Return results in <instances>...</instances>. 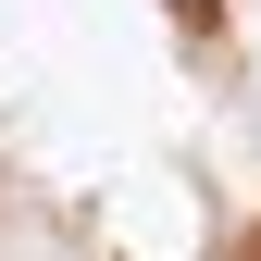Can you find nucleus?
<instances>
[{
    "mask_svg": "<svg viewBox=\"0 0 261 261\" xmlns=\"http://www.w3.org/2000/svg\"><path fill=\"white\" fill-rule=\"evenodd\" d=\"M212 13H224V0H174V25H212Z\"/></svg>",
    "mask_w": 261,
    "mask_h": 261,
    "instance_id": "obj_1",
    "label": "nucleus"
},
{
    "mask_svg": "<svg viewBox=\"0 0 261 261\" xmlns=\"http://www.w3.org/2000/svg\"><path fill=\"white\" fill-rule=\"evenodd\" d=\"M237 261H261V224H249V249H237Z\"/></svg>",
    "mask_w": 261,
    "mask_h": 261,
    "instance_id": "obj_2",
    "label": "nucleus"
}]
</instances>
